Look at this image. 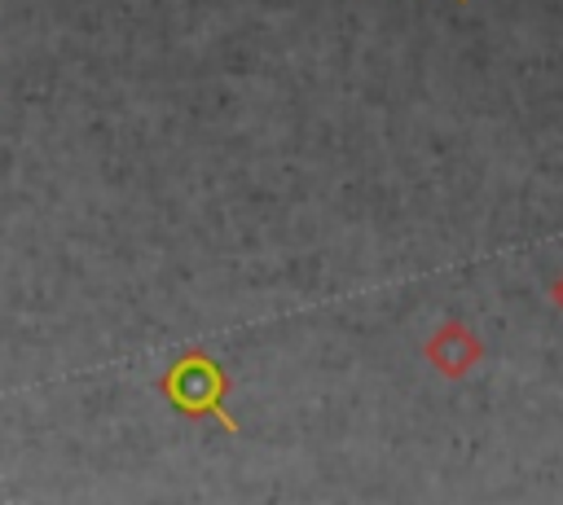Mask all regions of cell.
<instances>
[{"mask_svg": "<svg viewBox=\"0 0 563 505\" xmlns=\"http://www.w3.org/2000/svg\"><path fill=\"white\" fill-rule=\"evenodd\" d=\"M229 386H233V382H229L224 364H220L216 356H207L202 347L185 351V356L163 373V382H158L163 400H167L176 413H185V417H194V422L211 417V422H220L229 435H242V422L229 413Z\"/></svg>", "mask_w": 563, "mask_h": 505, "instance_id": "6da1fadb", "label": "cell"}, {"mask_svg": "<svg viewBox=\"0 0 563 505\" xmlns=\"http://www.w3.org/2000/svg\"><path fill=\"white\" fill-rule=\"evenodd\" d=\"M550 294H554V303H559V307H563V277H559V281H554V285H550Z\"/></svg>", "mask_w": 563, "mask_h": 505, "instance_id": "3957f363", "label": "cell"}, {"mask_svg": "<svg viewBox=\"0 0 563 505\" xmlns=\"http://www.w3.org/2000/svg\"><path fill=\"white\" fill-rule=\"evenodd\" d=\"M479 356H484V343H479L457 316H449V321L427 338V360H431L444 378H466V373L479 364Z\"/></svg>", "mask_w": 563, "mask_h": 505, "instance_id": "7a4b0ae2", "label": "cell"}, {"mask_svg": "<svg viewBox=\"0 0 563 505\" xmlns=\"http://www.w3.org/2000/svg\"><path fill=\"white\" fill-rule=\"evenodd\" d=\"M457 4H466V0H457Z\"/></svg>", "mask_w": 563, "mask_h": 505, "instance_id": "277c9868", "label": "cell"}]
</instances>
